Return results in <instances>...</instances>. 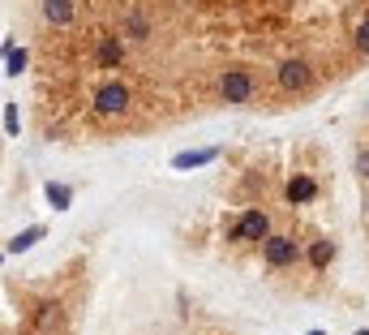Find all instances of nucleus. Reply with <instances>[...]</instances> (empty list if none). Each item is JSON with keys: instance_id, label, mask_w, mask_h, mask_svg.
<instances>
[{"instance_id": "nucleus-16", "label": "nucleus", "mask_w": 369, "mask_h": 335, "mask_svg": "<svg viewBox=\"0 0 369 335\" xmlns=\"http://www.w3.org/2000/svg\"><path fill=\"white\" fill-rule=\"evenodd\" d=\"M357 335H369V331H357Z\"/></svg>"}, {"instance_id": "nucleus-6", "label": "nucleus", "mask_w": 369, "mask_h": 335, "mask_svg": "<svg viewBox=\"0 0 369 335\" xmlns=\"http://www.w3.org/2000/svg\"><path fill=\"white\" fill-rule=\"evenodd\" d=\"M43 13L52 26H69L73 22V0H43Z\"/></svg>"}, {"instance_id": "nucleus-2", "label": "nucleus", "mask_w": 369, "mask_h": 335, "mask_svg": "<svg viewBox=\"0 0 369 335\" xmlns=\"http://www.w3.org/2000/svg\"><path fill=\"white\" fill-rule=\"evenodd\" d=\"M129 108V90H125L120 82H107L94 90V112H103V116H116V112Z\"/></svg>"}, {"instance_id": "nucleus-17", "label": "nucleus", "mask_w": 369, "mask_h": 335, "mask_svg": "<svg viewBox=\"0 0 369 335\" xmlns=\"http://www.w3.org/2000/svg\"><path fill=\"white\" fill-rule=\"evenodd\" d=\"M314 335H322V331H314Z\"/></svg>"}, {"instance_id": "nucleus-4", "label": "nucleus", "mask_w": 369, "mask_h": 335, "mask_svg": "<svg viewBox=\"0 0 369 335\" xmlns=\"http://www.w3.org/2000/svg\"><path fill=\"white\" fill-rule=\"evenodd\" d=\"M236 241H262V236H266V215L262 211H245V219H240L236 223Z\"/></svg>"}, {"instance_id": "nucleus-13", "label": "nucleus", "mask_w": 369, "mask_h": 335, "mask_svg": "<svg viewBox=\"0 0 369 335\" xmlns=\"http://www.w3.org/2000/svg\"><path fill=\"white\" fill-rule=\"evenodd\" d=\"M357 47H361V56H369V18L357 26Z\"/></svg>"}, {"instance_id": "nucleus-15", "label": "nucleus", "mask_w": 369, "mask_h": 335, "mask_svg": "<svg viewBox=\"0 0 369 335\" xmlns=\"http://www.w3.org/2000/svg\"><path fill=\"white\" fill-rule=\"evenodd\" d=\"M22 60H26L22 52H9V73H18V69H22Z\"/></svg>"}, {"instance_id": "nucleus-5", "label": "nucleus", "mask_w": 369, "mask_h": 335, "mask_svg": "<svg viewBox=\"0 0 369 335\" xmlns=\"http://www.w3.org/2000/svg\"><path fill=\"white\" fill-rule=\"evenodd\" d=\"M266 258L275 262V266H288V262L296 258V245L288 241V236H270V241H266Z\"/></svg>"}, {"instance_id": "nucleus-14", "label": "nucleus", "mask_w": 369, "mask_h": 335, "mask_svg": "<svg viewBox=\"0 0 369 335\" xmlns=\"http://www.w3.org/2000/svg\"><path fill=\"white\" fill-rule=\"evenodd\" d=\"M357 172H361V177L369 181V151H361V155H357Z\"/></svg>"}, {"instance_id": "nucleus-11", "label": "nucleus", "mask_w": 369, "mask_h": 335, "mask_svg": "<svg viewBox=\"0 0 369 335\" xmlns=\"http://www.w3.org/2000/svg\"><path fill=\"white\" fill-rule=\"evenodd\" d=\"M331 253H335L331 241H318V245L309 249V258H314V266H327V262H331Z\"/></svg>"}, {"instance_id": "nucleus-7", "label": "nucleus", "mask_w": 369, "mask_h": 335, "mask_svg": "<svg viewBox=\"0 0 369 335\" xmlns=\"http://www.w3.org/2000/svg\"><path fill=\"white\" fill-rule=\"evenodd\" d=\"M215 155H219L215 147H211V151H185V155H176V159H172V168H202V164H211Z\"/></svg>"}, {"instance_id": "nucleus-8", "label": "nucleus", "mask_w": 369, "mask_h": 335, "mask_svg": "<svg viewBox=\"0 0 369 335\" xmlns=\"http://www.w3.org/2000/svg\"><path fill=\"white\" fill-rule=\"evenodd\" d=\"M288 198H292V202H309V198H314V181H309V177H292Z\"/></svg>"}, {"instance_id": "nucleus-10", "label": "nucleus", "mask_w": 369, "mask_h": 335, "mask_svg": "<svg viewBox=\"0 0 369 335\" xmlns=\"http://www.w3.org/2000/svg\"><path fill=\"white\" fill-rule=\"evenodd\" d=\"M39 236H43V228H26L22 236H13V241H9V249H13V253H22V249H30V245H35Z\"/></svg>"}, {"instance_id": "nucleus-1", "label": "nucleus", "mask_w": 369, "mask_h": 335, "mask_svg": "<svg viewBox=\"0 0 369 335\" xmlns=\"http://www.w3.org/2000/svg\"><path fill=\"white\" fill-rule=\"evenodd\" d=\"M219 95H223V103H245V99H253V77L240 73V69L223 73L219 77Z\"/></svg>"}, {"instance_id": "nucleus-9", "label": "nucleus", "mask_w": 369, "mask_h": 335, "mask_svg": "<svg viewBox=\"0 0 369 335\" xmlns=\"http://www.w3.org/2000/svg\"><path fill=\"white\" fill-rule=\"evenodd\" d=\"M120 56H125V47L116 39H103L99 43V65H120Z\"/></svg>"}, {"instance_id": "nucleus-12", "label": "nucleus", "mask_w": 369, "mask_h": 335, "mask_svg": "<svg viewBox=\"0 0 369 335\" xmlns=\"http://www.w3.org/2000/svg\"><path fill=\"white\" fill-rule=\"evenodd\" d=\"M47 202L65 211V206H69V189H65V185H47Z\"/></svg>"}, {"instance_id": "nucleus-3", "label": "nucleus", "mask_w": 369, "mask_h": 335, "mask_svg": "<svg viewBox=\"0 0 369 335\" xmlns=\"http://www.w3.org/2000/svg\"><path fill=\"white\" fill-rule=\"evenodd\" d=\"M314 82V69L305 65V60H283V69H279V86L283 90H305Z\"/></svg>"}]
</instances>
